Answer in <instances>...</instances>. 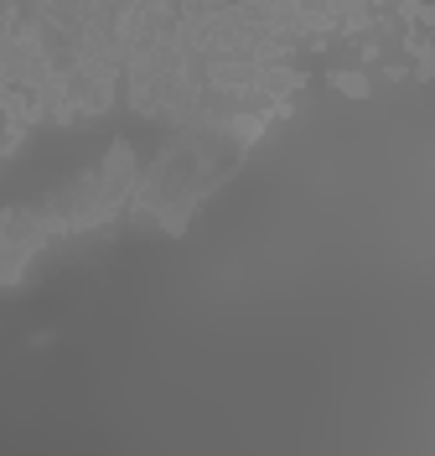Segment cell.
<instances>
[{"label":"cell","instance_id":"obj_1","mask_svg":"<svg viewBox=\"0 0 435 456\" xmlns=\"http://www.w3.org/2000/svg\"><path fill=\"white\" fill-rule=\"evenodd\" d=\"M275 110H238V114H207V119H187L172 145L156 151V161L135 171V187L125 213L135 224H156L166 233H187L192 213L213 198L233 171L244 167V156L254 151L264 130H270Z\"/></svg>","mask_w":435,"mask_h":456},{"label":"cell","instance_id":"obj_3","mask_svg":"<svg viewBox=\"0 0 435 456\" xmlns=\"http://www.w3.org/2000/svg\"><path fill=\"white\" fill-rule=\"evenodd\" d=\"M332 88H342L348 99H368V78L363 73H332Z\"/></svg>","mask_w":435,"mask_h":456},{"label":"cell","instance_id":"obj_2","mask_svg":"<svg viewBox=\"0 0 435 456\" xmlns=\"http://www.w3.org/2000/svg\"><path fill=\"white\" fill-rule=\"evenodd\" d=\"M135 151L115 141L104 151L99 167H88L78 182H68L58 192L36 202H16L0 213V285H16L27 275V265L42 255L47 239L58 233H88V228L109 224L115 213H125L130 187H135Z\"/></svg>","mask_w":435,"mask_h":456}]
</instances>
